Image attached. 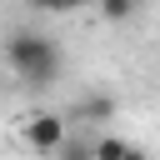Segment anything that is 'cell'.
I'll list each match as a JSON object with an SVG mask.
<instances>
[{
	"mask_svg": "<svg viewBox=\"0 0 160 160\" xmlns=\"http://www.w3.org/2000/svg\"><path fill=\"white\" fill-rule=\"evenodd\" d=\"M5 60H10V70H15L20 80H30V85H50L55 70H60V50H55V40H45V35H25V30L5 40Z\"/></svg>",
	"mask_w": 160,
	"mask_h": 160,
	"instance_id": "6da1fadb",
	"label": "cell"
},
{
	"mask_svg": "<svg viewBox=\"0 0 160 160\" xmlns=\"http://www.w3.org/2000/svg\"><path fill=\"white\" fill-rule=\"evenodd\" d=\"M25 145L35 150V155H60L70 140H65V115H55V110H35V115H25Z\"/></svg>",
	"mask_w": 160,
	"mask_h": 160,
	"instance_id": "7a4b0ae2",
	"label": "cell"
},
{
	"mask_svg": "<svg viewBox=\"0 0 160 160\" xmlns=\"http://www.w3.org/2000/svg\"><path fill=\"white\" fill-rule=\"evenodd\" d=\"M130 140H120V135H100L95 140V160H130Z\"/></svg>",
	"mask_w": 160,
	"mask_h": 160,
	"instance_id": "3957f363",
	"label": "cell"
},
{
	"mask_svg": "<svg viewBox=\"0 0 160 160\" xmlns=\"http://www.w3.org/2000/svg\"><path fill=\"white\" fill-rule=\"evenodd\" d=\"M110 115H115V100H105V95H95V100L80 105V120H110Z\"/></svg>",
	"mask_w": 160,
	"mask_h": 160,
	"instance_id": "277c9868",
	"label": "cell"
},
{
	"mask_svg": "<svg viewBox=\"0 0 160 160\" xmlns=\"http://www.w3.org/2000/svg\"><path fill=\"white\" fill-rule=\"evenodd\" d=\"M140 10V0H100V15L105 20H130Z\"/></svg>",
	"mask_w": 160,
	"mask_h": 160,
	"instance_id": "5b68a950",
	"label": "cell"
},
{
	"mask_svg": "<svg viewBox=\"0 0 160 160\" xmlns=\"http://www.w3.org/2000/svg\"><path fill=\"white\" fill-rule=\"evenodd\" d=\"M60 155H65V160H95V145H85V140H80V145H65Z\"/></svg>",
	"mask_w": 160,
	"mask_h": 160,
	"instance_id": "8992f818",
	"label": "cell"
},
{
	"mask_svg": "<svg viewBox=\"0 0 160 160\" xmlns=\"http://www.w3.org/2000/svg\"><path fill=\"white\" fill-rule=\"evenodd\" d=\"M130 160H145V155H140V150H130Z\"/></svg>",
	"mask_w": 160,
	"mask_h": 160,
	"instance_id": "52a82bcc",
	"label": "cell"
},
{
	"mask_svg": "<svg viewBox=\"0 0 160 160\" xmlns=\"http://www.w3.org/2000/svg\"><path fill=\"white\" fill-rule=\"evenodd\" d=\"M35 5H40V10H45V5H50V0H35Z\"/></svg>",
	"mask_w": 160,
	"mask_h": 160,
	"instance_id": "ba28073f",
	"label": "cell"
}]
</instances>
